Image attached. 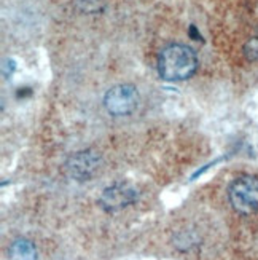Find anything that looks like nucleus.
<instances>
[{
  "label": "nucleus",
  "instance_id": "3",
  "mask_svg": "<svg viewBox=\"0 0 258 260\" xmlns=\"http://www.w3.org/2000/svg\"><path fill=\"white\" fill-rule=\"evenodd\" d=\"M104 105L113 117H125L132 113L139 105V93L132 85H117L104 96Z\"/></svg>",
  "mask_w": 258,
  "mask_h": 260
},
{
  "label": "nucleus",
  "instance_id": "6",
  "mask_svg": "<svg viewBox=\"0 0 258 260\" xmlns=\"http://www.w3.org/2000/svg\"><path fill=\"white\" fill-rule=\"evenodd\" d=\"M8 260H37V249L32 241L19 238L8 247Z\"/></svg>",
  "mask_w": 258,
  "mask_h": 260
},
{
  "label": "nucleus",
  "instance_id": "1",
  "mask_svg": "<svg viewBox=\"0 0 258 260\" xmlns=\"http://www.w3.org/2000/svg\"><path fill=\"white\" fill-rule=\"evenodd\" d=\"M198 58L193 48L182 43L167 45L158 56V74L166 81H183L193 77Z\"/></svg>",
  "mask_w": 258,
  "mask_h": 260
},
{
  "label": "nucleus",
  "instance_id": "4",
  "mask_svg": "<svg viewBox=\"0 0 258 260\" xmlns=\"http://www.w3.org/2000/svg\"><path fill=\"white\" fill-rule=\"evenodd\" d=\"M99 166H101V155L93 149L75 152L66 161V171L69 177H72V179L78 182L91 179L98 173Z\"/></svg>",
  "mask_w": 258,
  "mask_h": 260
},
{
  "label": "nucleus",
  "instance_id": "9",
  "mask_svg": "<svg viewBox=\"0 0 258 260\" xmlns=\"http://www.w3.org/2000/svg\"><path fill=\"white\" fill-rule=\"evenodd\" d=\"M16 71V62L13 61L11 58L8 59H5L3 61V67H2V72H3V77L5 78H10L11 77V74Z\"/></svg>",
  "mask_w": 258,
  "mask_h": 260
},
{
  "label": "nucleus",
  "instance_id": "8",
  "mask_svg": "<svg viewBox=\"0 0 258 260\" xmlns=\"http://www.w3.org/2000/svg\"><path fill=\"white\" fill-rule=\"evenodd\" d=\"M242 52H244V56H246L249 61L258 62V37H254V39H250L244 43Z\"/></svg>",
  "mask_w": 258,
  "mask_h": 260
},
{
  "label": "nucleus",
  "instance_id": "2",
  "mask_svg": "<svg viewBox=\"0 0 258 260\" xmlns=\"http://www.w3.org/2000/svg\"><path fill=\"white\" fill-rule=\"evenodd\" d=\"M228 200L237 214L246 217L258 214V177L252 174L237 176L228 185Z\"/></svg>",
  "mask_w": 258,
  "mask_h": 260
},
{
  "label": "nucleus",
  "instance_id": "7",
  "mask_svg": "<svg viewBox=\"0 0 258 260\" xmlns=\"http://www.w3.org/2000/svg\"><path fill=\"white\" fill-rule=\"evenodd\" d=\"M77 7H78L83 13H101L104 10L105 3L104 0H77Z\"/></svg>",
  "mask_w": 258,
  "mask_h": 260
},
{
  "label": "nucleus",
  "instance_id": "5",
  "mask_svg": "<svg viewBox=\"0 0 258 260\" xmlns=\"http://www.w3.org/2000/svg\"><path fill=\"white\" fill-rule=\"evenodd\" d=\"M137 190L126 182H117L104 188L99 196V205L107 212H117L137 201Z\"/></svg>",
  "mask_w": 258,
  "mask_h": 260
},
{
  "label": "nucleus",
  "instance_id": "10",
  "mask_svg": "<svg viewBox=\"0 0 258 260\" xmlns=\"http://www.w3.org/2000/svg\"><path fill=\"white\" fill-rule=\"evenodd\" d=\"M190 35L193 37V39H196V40L201 39V35L196 32V27H195V26H190Z\"/></svg>",
  "mask_w": 258,
  "mask_h": 260
}]
</instances>
